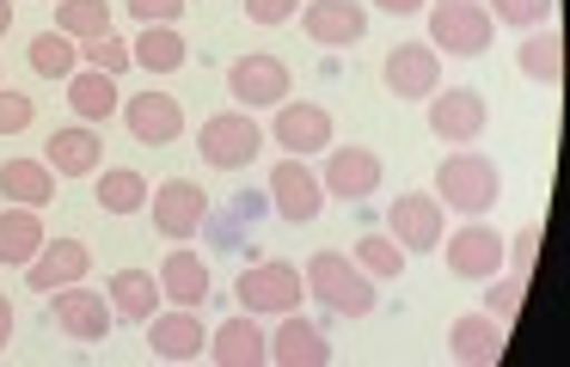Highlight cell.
<instances>
[{"mask_svg":"<svg viewBox=\"0 0 570 367\" xmlns=\"http://www.w3.org/2000/svg\"><path fill=\"white\" fill-rule=\"evenodd\" d=\"M497 196H503V171H497V159H484L479 147H460V153H448L442 166H435V202L454 208V215L479 220L484 208H497Z\"/></svg>","mask_w":570,"mask_h":367,"instance_id":"1","label":"cell"},{"mask_svg":"<svg viewBox=\"0 0 570 367\" xmlns=\"http://www.w3.org/2000/svg\"><path fill=\"white\" fill-rule=\"evenodd\" d=\"M301 281H307V294L320 306H332L337 318H368L374 313V276H362L356 257H344V251H313L307 269H301Z\"/></svg>","mask_w":570,"mask_h":367,"instance_id":"2","label":"cell"},{"mask_svg":"<svg viewBox=\"0 0 570 367\" xmlns=\"http://www.w3.org/2000/svg\"><path fill=\"white\" fill-rule=\"evenodd\" d=\"M197 153H203V166H215V171H246L252 159L264 153V122L252 117V110H215V117H203V129H197Z\"/></svg>","mask_w":570,"mask_h":367,"instance_id":"3","label":"cell"},{"mask_svg":"<svg viewBox=\"0 0 570 367\" xmlns=\"http://www.w3.org/2000/svg\"><path fill=\"white\" fill-rule=\"evenodd\" d=\"M234 294H239V313L283 318V313H301V300H307V281H301L295 264H283V257H264V264H246V269H239Z\"/></svg>","mask_w":570,"mask_h":367,"instance_id":"4","label":"cell"},{"mask_svg":"<svg viewBox=\"0 0 570 367\" xmlns=\"http://www.w3.org/2000/svg\"><path fill=\"white\" fill-rule=\"evenodd\" d=\"M497 19L484 12V0H435L430 7V49H448V56H484L491 49Z\"/></svg>","mask_w":570,"mask_h":367,"instance_id":"5","label":"cell"},{"mask_svg":"<svg viewBox=\"0 0 570 367\" xmlns=\"http://www.w3.org/2000/svg\"><path fill=\"white\" fill-rule=\"evenodd\" d=\"M430 135L435 141H448V147H472L484 135V122H491V105H484V92H472V86H435L430 98Z\"/></svg>","mask_w":570,"mask_h":367,"instance_id":"6","label":"cell"},{"mask_svg":"<svg viewBox=\"0 0 570 367\" xmlns=\"http://www.w3.org/2000/svg\"><path fill=\"white\" fill-rule=\"evenodd\" d=\"M271 208L288 220V227H313V220H320V208H325L320 171H313L307 159L283 153V159L271 166Z\"/></svg>","mask_w":570,"mask_h":367,"instance_id":"7","label":"cell"},{"mask_svg":"<svg viewBox=\"0 0 570 367\" xmlns=\"http://www.w3.org/2000/svg\"><path fill=\"white\" fill-rule=\"evenodd\" d=\"M50 318H56V330H62V337H75V343H105V337H111V325H117L105 288H87V281L56 288L50 294Z\"/></svg>","mask_w":570,"mask_h":367,"instance_id":"8","label":"cell"},{"mask_svg":"<svg viewBox=\"0 0 570 367\" xmlns=\"http://www.w3.org/2000/svg\"><path fill=\"white\" fill-rule=\"evenodd\" d=\"M288 86H295V73H288L283 56H239L234 68H227V98H234L239 110H276L288 98Z\"/></svg>","mask_w":570,"mask_h":367,"instance_id":"9","label":"cell"},{"mask_svg":"<svg viewBox=\"0 0 570 367\" xmlns=\"http://www.w3.org/2000/svg\"><path fill=\"white\" fill-rule=\"evenodd\" d=\"M264 141L288 147L295 159H313V153H325V147L337 141V129H332V110H325V105H313V98H283V105H276V122H271V135H264Z\"/></svg>","mask_w":570,"mask_h":367,"instance_id":"10","label":"cell"},{"mask_svg":"<svg viewBox=\"0 0 570 367\" xmlns=\"http://www.w3.org/2000/svg\"><path fill=\"white\" fill-rule=\"evenodd\" d=\"M148 208H154V227H160L173 245L197 239V232L209 227V196H203V184H190V178H166L160 190H148Z\"/></svg>","mask_w":570,"mask_h":367,"instance_id":"11","label":"cell"},{"mask_svg":"<svg viewBox=\"0 0 570 367\" xmlns=\"http://www.w3.org/2000/svg\"><path fill=\"white\" fill-rule=\"evenodd\" d=\"M386 232H393L405 251H435L448 232V208L435 202V190H405L386 202Z\"/></svg>","mask_w":570,"mask_h":367,"instance_id":"12","label":"cell"},{"mask_svg":"<svg viewBox=\"0 0 570 367\" xmlns=\"http://www.w3.org/2000/svg\"><path fill=\"white\" fill-rule=\"evenodd\" d=\"M381 178L386 166L374 147H325V171H320L325 202H362V196L381 190Z\"/></svg>","mask_w":570,"mask_h":367,"instance_id":"13","label":"cell"},{"mask_svg":"<svg viewBox=\"0 0 570 367\" xmlns=\"http://www.w3.org/2000/svg\"><path fill=\"white\" fill-rule=\"evenodd\" d=\"M448 245H435V251H448V276L460 281H484L503 269V239H497V227H484V220H466L460 232H442Z\"/></svg>","mask_w":570,"mask_h":367,"instance_id":"14","label":"cell"},{"mask_svg":"<svg viewBox=\"0 0 570 367\" xmlns=\"http://www.w3.org/2000/svg\"><path fill=\"white\" fill-rule=\"evenodd\" d=\"M381 80L393 98H430L442 86V49L430 43H393L381 61Z\"/></svg>","mask_w":570,"mask_h":367,"instance_id":"15","label":"cell"},{"mask_svg":"<svg viewBox=\"0 0 570 367\" xmlns=\"http://www.w3.org/2000/svg\"><path fill=\"white\" fill-rule=\"evenodd\" d=\"M117 117H124V129L136 135L141 147H166L185 135V105H178L173 92H136L117 105Z\"/></svg>","mask_w":570,"mask_h":367,"instance_id":"16","label":"cell"},{"mask_svg":"<svg viewBox=\"0 0 570 367\" xmlns=\"http://www.w3.org/2000/svg\"><path fill=\"white\" fill-rule=\"evenodd\" d=\"M301 31L320 49H350L368 31V7H362V0H307V7H301Z\"/></svg>","mask_w":570,"mask_h":367,"instance_id":"17","label":"cell"},{"mask_svg":"<svg viewBox=\"0 0 570 367\" xmlns=\"http://www.w3.org/2000/svg\"><path fill=\"white\" fill-rule=\"evenodd\" d=\"M203 355L222 361V367H258L264 355H271V330L258 325V313H234V318H222V325L209 330Z\"/></svg>","mask_w":570,"mask_h":367,"instance_id":"18","label":"cell"},{"mask_svg":"<svg viewBox=\"0 0 570 367\" xmlns=\"http://www.w3.org/2000/svg\"><path fill=\"white\" fill-rule=\"evenodd\" d=\"M209 330H203L197 306H173V313H154L148 318V355L154 361H197Z\"/></svg>","mask_w":570,"mask_h":367,"instance_id":"19","label":"cell"},{"mask_svg":"<svg viewBox=\"0 0 570 367\" xmlns=\"http://www.w3.org/2000/svg\"><path fill=\"white\" fill-rule=\"evenodd\" d=\"M87 269H92V251L80 239H43V251L26 264V281L31 294H56L68 281H87Z\"/></svg>","mask_w":570,"mask_h":367,"instance_id":"20","label":"cell"},{"mask_svg":"<svg viewBox=\"0 0 570 367\" xmlns=\"http://www.w3.org/2000/svg\"><path fill=\"white\" fill-rule=\"evenodd\" d=\"M43 166L56 171V178H92V171L105 166V141L92 122H75V129H56L50 147H43Z\"/></svg>","mask_w":570,"mask_h":367,"instance_id":"21","label":"cell"},{"mask_svg":"<svg viewBox=\"0 0 570 367\" xmlns=\"http://www.w3.org/2000/svg\"><path fill=\"white\" fill-rule=\"evenodd\" d=\"M160 300H173V306H197L203 313V300H209V264H203L190 245H173V251L160 257Z\"/></svg>","mask_w":570,"mask_h":367,"instance_id":"22","label":"cell"},{"mask_svg":"<svg viewBox=\"0 0 570 367\" xmlns=\"http://www.w3.org/2000/svg\"><path fill=\"white\" fill-rule=\"evenodd\" d=\"M264 361H283V367H325L332 361V343H325L320 325H307L301 313H283V325L271 330V355Z\"/></svg>","mask_w":570,"mask_h":367,"instance_id":"23","label":"cell"},{"mask_svg":"<svg viewBox=\"0 0 570 367\" xmlns=\"http://www.w3.org/2000/svg\"><path fill=\"white\" fill-rule=\"evenodd\" d=\"M43 208H26V202H7L0 208V264L7 269H26L31 257L43 251Z\"/></svg>","mask_w":570,"mask_h":367,"instance_id":"24","label":"cell"},{"mask_svg":"<svg viewBox=\"0 0 570 367\" xmlns=\"http://www.w3.org/2000/svg\"><path fill=\"white\" fill-rule=\"evenodd\" d=\"M503 330L509 325H497L491 313H466L448 330V355L466 361V367H491V361H503Z\"/></svg>","mask_w":570,"mask_h":367,"instance_id":"25","label":"cell"},{"mask_svg":"<svg viewBox=\"0 0 570 367\" xmlns=\"http://www.w3.org/2000/svg\"><path fill=\"white\" fill-rule=\"evenodd\" d=\"M105 300H111L117 318H129V325H148V318L160 313V281H154V269H111V281H105Z\"/></svg>","mask_w":570,"mask_h":367,"instance_id":"26","label":"cell"},{"mask_svg":"<svg viewBox=\"0 0 570 367\" xmlns=\"http://www.w3.org/2000/svg\"><path fill=\"white\" fill-rule=\"evenodd\" d=\"M515 68L528 73V80H540V86H558V80H564V37H558L552 19L533 24V31L515 43Z\"/></svg>","mask_w":570,"mask_h":367,"instance_id":"27","label":"cell"},{"mask_svg":"<svg viewBox=\"0 0 570 367\" xmlns=\"http://www.w3.org/2000/svg\"><path fill=\"white\" fill-rule=\"evenodd\" d=\"M62 86H68V105H75L80 122H111L117 105H124L117 80H111V73H99V68H75Z\"/></svg>","mask_w":570,"mask_h":367,"instance_id":"28","label":"cell"},{"mask_svg":"<svg viewBox=\"0 0 570 367\" xmlns=\"http://www.w3.org/2000/svg\"><path fill=\"white\" fill-rule=\"evenodd\" d=\"M0 196L26 208H50L56 202V171L43 159H0Z\"/></svg>","mask_w":570,"mask_h":367,"instance_id":"29","label":"cell"},{"mask_svg":"<svg viewBox=\"0 0 570 367\" xmlns=\"http://www.w3.org/2000/svg\"><path fill=\"white\" fill-rule=\"evenodd\" d=\"M92 196L105 215H141L148 208V178L136 166H99L92 171Z\"/></svg>","mask_w":570,"mask_h":367,"instance_id":"30","label":"cell"},{"mask_svg":"<svg viewBox=\"0 0 570 367\" xmlns=\"http://www.w3.org/2000/svg\"><path fill=\"white\" fill-rule=\"evenodd\" d=\"M129 56H136V68H148V73H178L190 61V43L173 31V24H141V37L129 43Z\"/></svg>","mask_w":570,"mask_h":367,"instance_id":"31","label":"cell"},{"mask_svg":"<svg viewBox=\"0 0 570 367\" xmlns=\"http://www.w3.org/2000/svg\"><path fill=\"white\" fill-rule=\"evenodd\" d=\"M350 257H356V269L362 276H374V281H399L405 276V245L393 239V232H362L356 245H350Z\"/></svg>","mask_w":570,"mask_h":367,"instance_id":"32","label":"cell"},{"mask_svg":"<svg viewBox=\"0 0 570 367\" xmlns=\"http://www.w3.org/2000/svg\"><path fill=\"white\" fill-rule=\"evenodd\" d=\"M56 31L92 43V37L111 31V0H56Z\"/></svg>","mask_w":570,"mask_h":367,"instance_id":"33","label":"cell"},{"mask_svg":"<svg viewBox=\"0 0 570 367\" xmlns=\"http://www.w3.org/2000/svg\"><path fill=\"white\" fill-rule=\"evenodd\" d=\"M75 68H80V43H75V37H62L56 24L31 37V73H43V80H68Z\"/></svg>","mask_w":570,"mask_h":367,"instance_id":"34","label":"cell"},{"mask_svg":"<svg viewBox=\"0 0 570 367\" xmlns=\"http://www.w3.org/2000/svg\"><path fill=\"white\" fill-rule=\"evenodd\" d=\"M521 294H528V276H515V269H497V276H484V313L497 318V325H509V318L521 313Z\"/></svg>","mask_w":570,"mask_h":367,"instance_id":"35","label":"cell"},{"mask_svg":"<svg viewBox=\"0 0 570 367\" xmlns=\"http://www.w3.org/2000/svg\"><path fill=\"white\" fill-rule=\"evenodd\" d=\"M80 68H99V73H124V68H136V56H129V43L117 31H105V37H92V43H80Z\"/></svg>","mask_w":570,"mask_h":367,"instance_id":"36","label":"cell"},{"mask_svg":"<svg viewBox=\"0 0 570 367\" xmlns=\"http://www.w3.org/2000/svg\"><path fill=\"white\" fill-rule=\"evenodd\" d=\"M558 0H484V12H491L497 24H515V31H533V24L552 19Z\"/></svg>","mask_w":570,"mask_h":367,"instance_id":"37","label":"cell"},{"mask_svg":"<svg viewBox=\"0 0 570 367\" xmlns=\"http://www.w3.org/2000/svg\"><path fill=\"white\" fill-rule=\"evenodd\" d=\"M31 117H38V105L26 92H13V86H0V135H26Z\"/></svg>","mask_w":570,"mask_h":367,"instance_id":"38","label":"cell"},{"mask_svg":"<svg viewBox=\"0 0 570 367\" xmlns=\"http://www.w3.org/2000/svg\"><path fill=\"white\" fill-rule=\"evenodd\" d=\"M533 251H540V227H521L515 239H503V264L515 269V276H528V269H533Z\"/></svg>","mask_w":570,"mask_h":367,"instance_id":"39","label":"cell"},{"mask_svg":"<svg viewBox=\"0 0 570 367\" xmlns=\"http://www.w3.org/2000/svg\"><path fill=\"white\" fill-rule=\"evenodd\" d=\"M301 12V0H246V19L252 24H288Z\"/></svg>","mask_w":570,"mask_h":367,"instance_id":"40","label":"cell"},{"mask_svg":"<svg viewBox=\"0 0 570 367\" xmlns=\"http://www.w3.org/2000/svg\"><path fill=\"white\" fill-rule=\"evenodd\" d=\"M129 12H136L141 24H178L185 0H129Z\"/></svg>","mask_w":570,"mask_h":367,"instance_id":"41","label":"cell"},{"mask_svg":"<svg viewBox=\"0 0 570 367\" xmlns=\"http://www.w3.org/2000/svg\"><path fill=\"white\" fill-rule=\"evenodd\" d=\"M13 330H19V313H13V300H7V294H0V349H7V343H13Z\"/></svg>","mask_w":570,"mask_h":367,"instance_id":"42","label":"cell"},{"mask_svg":"<svg viewBox=\"0 0 570 367\" xmlns=\"http://www.w3.org/2000/svg\"><path fill=\"white\" fill-rule=\"evenodd\" d=\"M374 7H381V12H393V19H411V12H423L430 0H374Z\"/></svg>","mask_w":570,"mask_h":367,"instance_id":"43","label":"cell"},{"mask_svg":"<svg viewBox=\"0 0 570 367\" xmlns=\"http://www.w3.org/2000/svg\"><path fill=\"white\" fill-rule=\"evenodd\" d=\"M13 31V0H0V37Z\"/></svg>","mask_w":570,"mask_h":367,"instance_id":"44","label":"cell"}]
</instances>
